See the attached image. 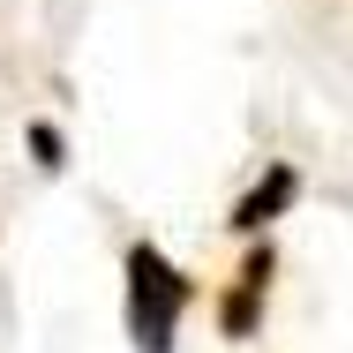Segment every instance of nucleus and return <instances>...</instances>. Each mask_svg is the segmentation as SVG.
<instances>
[{"label": "nucleus", "instance_id": "1", "mask_svg": "<svg viewBox=\"0 0 353 353\" xmlns=\"http://www.w3.org/2000/svg\"><path fill=\"white\" fill-rule=\"evenodd\" d=\"M188 293L196 285L181 279L150 241L128 248V339H136V353H173V323L188 316Z\"/></svg>", "mask_w": 353, "mask_h": 353}, {"label": "nucleus", "instance_id": "2", "mask_svg": "<svg viewBox=\"0 0 353 353\" xmlns=\"http://www.w3.org/2000/svg\"><path fill=\"white\" fill-rule=\"evenodd\" d=\"M271 248H256L241 271H233V285H225V301H218V331L225 339H248L256 331V316H263V293H271Z\"/></svg>", "mask_w": 353, "mask_h": 353}, {"label": "nucleus", "instance_id": "3", "mask_svg": "<svg viewBox=\"0 0 353 353\" xmlns=\"http://www.w3.org/2000/svg\"><path fill=\"white\" fill-rule=\"evenodd\" d=\"M293 196H301V173H293V165H271V173H263V181L233 203V218H225V225H233V233H256V225H271Z\"/></svg>", "mask_w": 353, "mask_h": 353}, {"label": "nucleus", "instance_id": "4", "mask_svg": "<svg viewBox=\"0 0 353 353\" xmlns=\"http://www.w3.org/2000/svg\"><path fill=\"white\" fill-rule=\"evenodd\" d=\"M30 150H38V165H61V136H53V128H46V121H38V128H30Z\"/></svg>", "mask_w": 353, "mask_h": 353}]
</instances>
